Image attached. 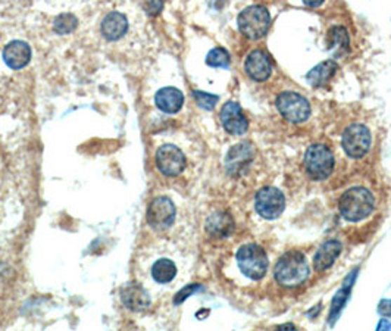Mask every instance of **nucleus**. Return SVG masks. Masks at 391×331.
Returning a JSON list of instances; mask_svg holds the SVG:
<instances>
[{
	"instance_id": "obj_1",
	"label": "nucleus",
	"mask_w": 391,
	"mask_h": 331,
	"mask_svg": "<svg viewBox=\"0 0 391 331\" xmlns=\"http://www.w3.org/2000/svg\"><path fill=\"white\" fill-rule=\"evenodd\" d=\"M275 280L284 287H297L303 285V283L310 275L309 264L300 252H287L286 255L279 258L275 265Z\"/></svg>"
},
{
	"instance_id": "obj_2",
	"label": "nucleus",
	"mask_w": 391,
	"mask_h": 331,
	"mask_svg": "<svg viewBox=\"0 0 391 331\" xmlns=\"http://www.w3.org/2000/svg\"><path fill=\"white\" fill-rule=\"evenodd\" d=\"M341 216L350 223L368 218L375 208V197L365 187H352L340 197Z\"/></svg>"
},
{
	"instance_id": "obj_3",
	"label": "nucleus",
	"mask_w": 391,
	"mask_h": 331,
	"mask_svg": "<svg viewBox=\"0 0 391 331\" xmlns=\"http://www.w3.org/2000/svg\"><path fill=\"white\" fill-rule=\"evenodd\" d=\"M239 30L250 40H259L263 36H267L270 25H271V17L267 8L255 5L246 8L237 18Z\"/></svg>"
},
{
	"instance_id": "obj_4",
	"label": "nucleus",
	"mask_w": 391,
	"mask_h": 331,
	"mask_svg": "<svg viewBox=\"0 0 391 331\" xmlns=\"http://www.w3.org/2000/svg\"><path fill=\"white\" fill-rule=\"evenodd\" d=\"M237 265L240 271L250 280H260L268 271L270 261L259 245H244L237 252Z\"/></svg>"
},
{
	"instance_id": "obj_5",
	"label": "nucleus",
	"mask_w": 391,
	"mask_h": 331,
	"mask_svg": "<svg viewBox=\"0 0 391 331\" xmlns=\"http://www.w3.org/2000/svg\"><path fill=\"white\" fill-rule=\"evenodd\" d=\"M305 168L312 180H326L334 169V155L325 145H314L306 150Z\"/></svg>"
},
{
	"instance_id": "obj_6",
	"label": "nucleus",
	"mask_w": 391,
	"mask_h": 331,
	"mask_svg": "<svg viewBox=\"0 0 391 331\" xmlns=\"http://www.w3.org/2000/svg\"><path fill=\"white\" fill-rule=\"evenodd\" d=\"M277 108L281 115L294 124L305 122L310 117L309 100L294 91L281 93L277 99Z\"/></svg>"
},
{
	"instance_id": "obj_7",
	"label": "nucleus",
	"mask_w": 391,
	"mask_h": 331,
	"mask_svg": "<svg viewBox=\"0 0 391 331\" xmlns=\"http://www.w3.org/2000/svg\"><path fill=\"white\" fill-rule=\"evenodd\" d=\"M341 145L344 152L353 160H361L371 148V133L362 124H354L344 131Z\"/></svg>"
},
{
	"instance_id": "obj_8",
	"label": "nucleus",
	"mask_w": 391,
	"mask_h": 331,
	"mask_svg": "<svg viewBox=\"0 0 391 331\" xmlns=\"http://www.w3.org/2000/svg\"><path fill=\"white\" fill-rule=\"evenodd\" d=\"M255 208L265 219H275L284 212L286 197L279 188L263 187L255 199Z\"/></svg>"
},
{
	"instance_id": "obj_9",
	"label": "nucleus",
	"mask_w": 391,
	"mask_h": 331,
	"mask_svg": "<svg viewBox=\"0 0 391 331\" xmlns=\"http://www.w3.org/2000/svg\"><path fill=\"white\" fill-rule=\"evenodd\" d=\"M175 205L168 197H156L147 209V223L152 228L164 231L174 224Z\"/></svg>"
},
{
	"instance_id": "obj_10",
	"label": "nucleus",
	"mask_w": 391,
	"mask_h": 331,
	"mask_svg": "<svg viewBox=\"0 0 391 331\" xmlns=\"http://www.w3.org/2000/svg\"><path fill=\"white\" fill-rule=\"evenodd\" d=\"M185 156L174 145H164L156 153V165L166 177L180 176L185 168Z\"/></svg>"
},
{
	"instance_id": "obj_11",
	"label": "nucleus",
	"mask_w": 391,
	"mask_h": 331,
	"mask_svg": "<svg viewBox=\"0 0 391 331\" xmlns=\"http://www.w3.org/2000/svg\"><path fill=\"white\" fill-rule=\"evenodd\" d=\"M223 127L232 136H243L248 129V122L243 109L236 102H228L223 106L220 114Z\"/></svg>"
},
{
	"instance_id": "obj_12",
	"label": "nucleus",
	"mask_w": 391,
	"mask_h": 331,
	"mask_svg": "<svg viewBox=\"0 0 391 331\" xmlns=\"http://www.w3.org/2000/svg\"><path fill=\"white\" fill-rule=\"evenodd\" d=\"M244 70L252 80L265 82L268 80L272 72L271 59L263 51H253L252 53H248L246 59Z\"/></svg>"
},
{
	"instance_id": "obj_13",
	"label": "nucleus",
	"mask_w": 391,
	"mask_h": 331,
	"mask_svg": "<svg viewBox=\"0 0 391 331\" xmlns=\"http://www.w3.org/2000/svg\"><path fill=\"white\" fill-rule=\"evenodd\" d=\"M5 64L12 70H22L31 59V47L25 41L15 40L9 43L4 51Z\"/></svg>"
},
{
	"instance_id": "obj_14",
	"label": "nucleus",
	"mask_w": 391,
	"mask_h": 331,
	"mask_svg": "<svg viewBox=\"0 0 391 331\" xmlns=\"http://www.w3.org/2000/svg\"><path fill=\"white\" fill-rule=\"evenodd\" d=\"M128 31V21L121 12L107 13L102 22V34L106 40H119Z\"/></svg>"
},
{
	"instance_id": "obj_15",
	"label": "nucleus",
	"mask_w": 391,
	"mask_h": 331,
	"mask_svg": "<svg viewBox=\"0 0 391 331\" xmlns=\"http://www.w3.org/2000/svg\"><path fill=\"white\" fill-rule=\"evenodd\" d=\"M121 299L124 305L131 311H145L150 306V297L147 292L142 286L135 285V283H131V285L122 289Z\"/></svg>"
},
{
	"instance_id": "obj_16",
	"label": "nucleus",
	"mask_w": 391,
	"mask_h": 331,
	"mask_svg": "<svg viewBox=\"0 0 391 331\" xmlns=\"http://www.w3.org/2000/svg\"><path fill=\"white\" fill-rule=\"evenodd\" d=\"M154 102L164 112L177 114L184 103V94L175 87H165L156 93Z\"/></svg>"
},
{
	"instance_id": "obj_17",
	"label": "nucleus",
	"mask_w": 391,
	"mask_h": 331,
	"mask_svg": "<svg viewBox=\"0 0 391 331\" xmlns=\"http://www.w3.org/2000/svg\"><path fill=\"white\" fill-rule=\"evenodd\" d=\"M343 246L340 242L337 240H330V242H325L315 254L314 258V265H315V270L317 271H325L330 268L336 259L338 258V255L341 254Z\"/></svg>"
},
{
	"instance_id": "obj_18",
	"label": "nucleus",
	"mask_w": 391,
	"mask_h": 331,
	"mask_svg": "<svg viewBox=\"0 0 391 331\" xmlns=\"http://www.w3.org/2000/svg\"><path fill=\"white\" fill-rule=\"evenodd\" d=\"M337 68L338 67H337L334 60H324L315 68H312L307 72L306 78H307V82L314 87H321V86H325L328 82L331 80V78L336 74V71H337Z\"/></svg>"
},
{
	"instance_id": "obj_19",
	"label": "nucleus",
	"mask_w": 391,
	"mask_h": 331,
	"mask_svg": "<svg viewBox=\"0 0 391 331\" xmlns=\"http://www.w3.org/2000/svg\"><path fill=\"white\" fill-rule=\"evenodd\" d=\"M232 227H234L232 219L230 218V215L223 214V212L213 214L208 219V224H206L209 234L215 235V238H225V235H228L231 233Z\"/></svg>"
},
{
	"instance_id": "obj_20",
	"label": "nucleus",
	"mask_w": 391,
	"mask_h": 331,
	"mask_svg": "<svg viewBox=\"0 0 391 331\" xmlns=\"http://www.w3.org/2000/svg\"><path fill=\"white\" fill-rule=\"evenodd\" d=\"M177 275V266L171 259H159L156 261L152 266V277L159 285H166V283L174 280Z\"/></svg>"
},
{
	"instance_id": "obj_21",
	"label": "nucleus",
	"mask_w": 391,
	"mask_h": 331,
	"mask_svg": "<svg viewBox=\"0 0 391 331\" xmlns=\"http://www.w3.org/2000/svg\"><path fill=\"white\" fill-rule=\"evenodd\" d=\"M357 274V271L352 273L347 280L344 281V286L337 292V294L334 296L333 299V304H331V313H330V324H334L337 317L340 315L344 304H346V301L349 299V294H350V289H352V285H353V278L354 275Z\"/></svg>"
},
{
	"instance_id": "obj_22",
	"label": "nucleus",
	"mask_w": 391,
	"mask_h": 331,
	"mask_svg": "<svg viewBox=\"0 0 391 331\" xmlns=\"http://www.w3.org/2000/svg\"><path fill=\"white\" fill-rule=\"evenodd\" d=\"M248 160H252V145L241 143L234 146L227 157L228 168H237L246 164Z\"/></svg>"
},
{
	"instance_id": "obj_23",
	"label": "nucleus",
	"mask_w": 391,
	"mask_h": 331,
	"mask_svg": "<svg viewBox=\"0 0 391 331\" xmlns=\"http://www.w3.org/2000/svg\"><path fill=\"white\" fill-rule=\"evenodd\" d=\"M330 39H331L330 47L331 51L336 52V55H341L344 53V51H347L349 37H347V31L343 27H334L330 33Z\"/></svg>"
},
{
	"instance_id": "obj_24",
	"label": "nucleus",
	"mask_w": 391,
	"mask_h": 331,
	"mask_svg": "<svg viewBox=\"0 0 391 331\" xmlns=\"http://www.w3.org/2000/svg\"><path fill=\"white\" fill-rule=\"evenodd\" d=\"M206 64L213 68H227L230 65V55L223 47H215L208 53Z\"/></svg>"
},
{
	"instance_id": "obj_25",
	"label": "nucleus",
	"mask_w": 391,
	"mask_h": 331,
	"mask_svg": "<svg viewBox=\"0 0 391 331\" xmlns=\"http://www.w3.org/2000/svg\"><path fill=\"white\" fill-rule=\"evenodd\" d=\"M77 18L74 17V15L71 13H64V15H59V17L56 18L55 21V31L58 34H69L72 33V31L77 28Z\"/></svg>"
},
{
	"instance_id": "obj_26",
	"label": "nucleus",
	"mask_w": 391,
	"mask_h": 331,
	"mask_svg": "<svg viewBox=\"0 0 391 331\" xmlns=\"http://www.w3.org/2000/svg\"><path fill=\"white\" fill-rule=\"evenodd\" d=\"M194 100L196 103L201 108V109H206V110H212L215 108V105L218 103V96L211 93H205V91H194L193 93Z\"/></svg>"
},
{
	"instance_id": "obj_27",
	"label": "nucleus",
	"mask_w": 391,
	"mask_h": 331,
	"mask_svg": "<svg viewBox=\"0 0 391 331\" xmlns=\"http://www.w3.org/2000/svg\"><path fill=\"white\" fill-rule=\"evenodd\" d=\"M149 15H158L164 8V0H138Z\"/></svg>"
},
{
	"instance_id": "obj_28",
	"label": "nucleus",
	"mask_w": 391,
	"mask_h": 331,
	"mask_svg": "<svg viewBox=\"0 0 391 331\" xmlns=\"http://www.w3.org/2000/svg\"><path fill=\"white\" fill-rule=\"evenodd\" d=\"M199 290H201V286H199V285H192V286L184 287V289H183L181 292H178V294L174 297V304L178 305V304L184 302L187 297L192 296L194 292H199Z\"/></svg>"
},
{
	"instance_id": "obj_29",
	"label": "nucleus",
	"mask_w": 391,
	"mask_h": 331,
	"mask_svg": "<svg viewBox=\"0 0 391 331\" xmlns=\"http://www.w3.org/2000/svg\"><path fill=\"white\" fill-rule=\"evenodd\" d=\"M378 312L383 317H391V301L390 299H383L378 305Z\"/></svg>"
},
{
	"instance_id": "obj_30",
	"label": "nucleus",
	"mask_w": 391,
	"mask_h": 331,
	"mask_svg": "<svg viewBox=\"0 0 391 331\" xmlns=\"http://www.w3.org/2000/svg\"><path fill=\"white\" fill-rule=\"evenodd\" d=\"M303 4L309 8H318L324 4V0H303Z\"/></svg>"
},
{
	"instance_id": "obj_31",
	"label": "nucleus",
	"mask_w": 391,
	"mask_h": 331,
	"mask_svg": "<svg viewBox=\"0 0 391 331\" xmlns=\"http://www.w3.org/2000/svg\"><path fill=\"white\" fill-rule=\"evenodd\" d=\"M378 330H391V323L387 321V318H383L377 327Z\"/></svg>"
}]
</instances>
